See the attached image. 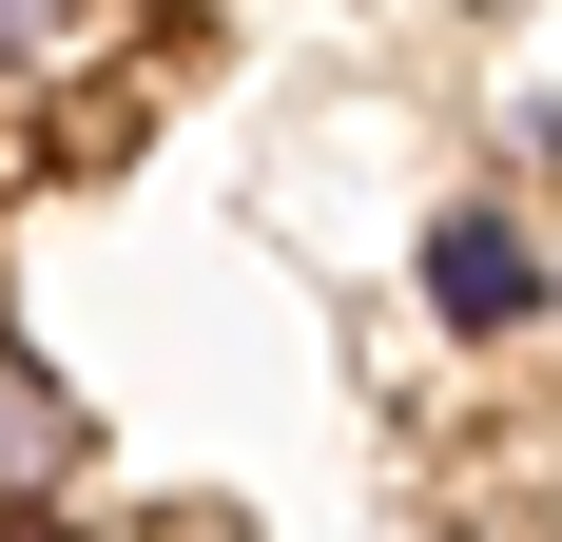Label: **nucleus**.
Instances as JSON below:
<instances>
[{
  "instance_id": "nucleus-2",
  "label": "nucleus",
  "mask_w": 562,
  "mask_h": 542,
  "mask_svg": "<svg viewBox=\"0 0 562 542\" xmlns=\"http://www.w3.org/2000/svg\"><path fill=\"white\" fill-rule=\"evenodd\" d=\"M58 465H78V407H58L40 369H0V504H20V485H58Z\"/></svg>"
},
{
  "instance_id": "nucleus-3",
  "label": "nucleus",
  "mask_w": 562,
  "mask_h": 542,
  "mask_svg": "<svg viewBox=\"0 0 562 542\" xmlns=\"http://www.w3.org/2000/svg\"><path fill=\"white\" fill-rule=\"evenodd\" d=\"M78 20H98V0H0V98H20V78H58V58H78Z\"/></svg>"
},
{
  "instance_id": "nucleus-1",
  "label": "nucleus",
  "mask_w": 562,
  "mask_h": 542,
  "mask_svg": "<svg viewBox=\"0 0 562 542\" xmlns=\"http://www.w3.org/2000/svg\"><path fill=\"white\" fill-rule=\"evenodd\" d=\"M427 310H447L465 349H524V329H543V214H524V194L427 214Z\"/></svg>"
}]
</instances>
